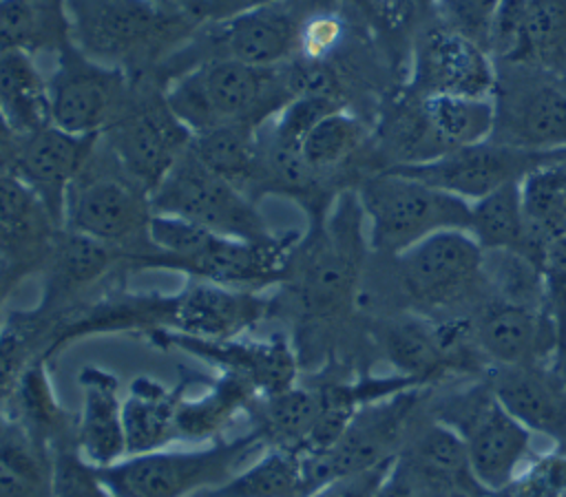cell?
<instances>
[{
	"label": "cell",
	"mask_w": 566,
	"mask_h": 497,
	"mask_svg": "<svg viewBox=\"0 0 566 497\" xmlns=\"http://www.w3.org/2000/svg\"><path fill=\"white\" fill-rule=\"evenodd\" d=\"M557 77H559V82H562V86H564V88H566V68H564V71H562V73H559V75H557Z\"/></svg>",
	"instance_id": "cell-55"
},
{
	"label": "cell",
	"mask_w": 566,
	"mask_h": 497,
	"mask_svg": "<svg viewBox=\"0 0 566 497\" xmlns=\"http://www.w3.org/2000/svg\"><path fill=\"white\" fill-rule=\"evenodd\" d=\"M520 190L526 214V243L520 254L542 265L548 245L566 234V150L531 170Z\"/></svg>",
	"instance_id": "cell-28"
},
{
	"label": "cell",
	"mask_w": 566,
	"mask_h": 497,
	"mask_svg": "<svg viewBox=\"0 0 566 497\" xmlns=\"http://www.w3.org/2000/svg\"><path fill=\"white\" fill-rule=\"evenodd\" d=\"M559 152L564 150L533 152L486 139L482 144L455 148L424 163L394 166L391 170L409 175L473 203L506 183L522 181L531 170L557 157Z\"/></svg>",
	"instance_id": "cell-18"
},
{
	"label": "cell",
	"mask_w": 566,
	"mask_h": 497,
	"mask_svg": "<svg viewBox=\"0 0 566 497\" xmlns=\"http://www.w3.org/2000/svg\"><path fill=\"white\" fill-rule=\"evenodd\" d=\"M303 11L310 15V13H329V11H338V4L340 0H296Z\"/></svg>",
	"instance_id": "cell-51"
},
{
	"label": "cell",
	"mask_w": 566,
	"mask_h": 497,
	"mask_svg": "<svg viewBox=\"0 0 566 497\" xmlns=\"http://www.w3.org/2000/svg\"><path fill=\"white\" fill-rule=\"evenodd\" d=\"M551 367L559 373V378L566 382V347H559L551 360Z\"/></svg>",
	"instance_id": "cell-52"
},
{
	"label": "cell",
	"mask_w": 566,
	"mask_h": 497,
	"mask_svg": "<svg viewBox=\"0 0 566 497\" xmlns=\"http://www.w3.org/2000/svg\"><path fill=\"white\" fill-rule=\"evenodd\" d=\"M263 128V126H261ZM254 126H226L192 135L190 150L210 170L228 179L252 201L263 168V133ZM259 203V201H256Z\"/></svg>",
	"instance_id": "cell-30"
},
{
	"label": "cell",
	"mask_w": 566,
	"mask_h": 497,
	"mask_svg": "<svg viewBox=\"0 0 566 497\" xmlns=\"http://www.w3.org/2000/svg\"><path fill=\"white\" fill-rule=\"evenodd\" d=\"M4 411L49 453L75 444V417L57 400L46 360H33L22 371Z\"/></svg>",
	"instance_id": "cell-27"
},
{
	"label": "cell",
	"mask_w": 566,
	"mask_h": 497,
	"mask_svg": "<svg viewBox=\"0 0 566 497\" xmlns=\"http://www.w3.org/2000/svg\"><path fill=\"white\" fill-rule=\"evenodd\" d=\"M298 236L301 232L287 230L263 241H243L179 216L153 212L148 223L153 247L133 258V269H170L232 289L263 292L281 285Z\"/></svg>",
	"instance_id": "cell-3"
},
{
	"label": "cell",
	"mask_w": 566,
	"mask_h": 497,
	"mask_svg": "<svg viewBox=\"0 0 566 497\" xmlns=\"http://www.w3.org/2000/svg\"><path fill=\"white\" fill-rule=\"evenodd\" d=\"M427 409L462 440L475 479L491 495L533 457L531 431L502 406L484 376L429 389Z\"/></svg>",
	"instance_id": "cell-6"
},
{
	"label": "cell",
	"mask_w": 566,
	"mask_h": 497,
	"mask_svg": "<svg viewBox=\"0 0 566 497\" xmlns=\"http://www.w3.org/2000/svg\"><path fill=\"white\" fill-rule=\"evenodd\" d=\"M272 314L274 296L188 278L184 289L172 294L170 327L166 331L223 340L243 336Z\"/></svg>",
	"instance_id": "cell-20"
},
{
	"label": "cell",
	"mask_w": 566,
	"mask_h": 497,
	"mask_svg": "<svg viewBox=\"0 0 566 497\" xmlns=\"http://www.w3.org/2000/svg\"><path fill=\"white\" fill-rule=\"evenodd\" d=\"M305 11L296 0H281L219 22H203L148 77L161 88L186 71L214 60L250 66H283L298 53Z\"/></svg>",
	"instance_id": "cell-8"
},
{
	"label": "cell",
	"mask_w": 566,
	"mask_h": 497,
	"mask_svg": "<svg viewBox=\"0 0 566 497\" xmlns=\"http://www.w3.org/2000/svg\"><path fill=\"white\" fill-rule=\"evenodd\" d=\"M515 62L559 75L566 68V0H531Z\"/></svg>",
	"instance_id": "cell-38"
},
{
	"label": "cell",
	"mask_w": 566,
	"mask_h": 497,
	"mask_svg": "<svg viewBox=\"0 0 566 497\" xmlns=\"http://www.w3.org/2000/svg\"><path fill=\"white\" fill-rule=\"evenodd\" d=\"M469 234L482 250H524L526 214L520 181L506 183L471 203Z\"/></svg>",
	"instance_id": "cell-36"
},
{
	"label": "cell",
	"mask_w": 566,
	"mask_h": 497,
	"mask_svg": "<svg viewBox=\"0 0 566 497\" xmlns=\"http://www.w3.org/2000/svg\"><path fill=\"white\" fill-rule=\"evenodd\" d=\"M0 121L15 137L51 126L46 77L29 53H0Z\"/></svg>",
	"instance_id": "cell-31"
},
{
	"label": "cell",
	"mask_w": 566,
	"mask_h": 497,
	"mask_svg": "<svg viewBox=\"0 0 566 497\" xmlns=\"http://www.w3.org/2000/svg\"><path fill=\"white\" fill-rule=\"evenodd\" d=\"M371 256L356 190L336 197L292 247L274 294V314L292 322L301 371L371 373L378 360L360 316V287Z\"/></svg>",
	"instance_id": "cell-1"
},
{
	"label": "cell",
	"mask_w": 566,
	"mask_h": 497,
	"mask_svg": "<svg viewBox=\"0 0 566 497\" xmlns=\"http://www.w3.org/2000/svg\"><path fill=\"white\" fill-rule=\"evenodd\" d=\"M99 137L71 135L57 126L15 137L9 170H13L42 201L57 228H64L69 188L93 155Z\"/></svg>",
	"instance_id": "cell-19"
},
{
	"label": "cell",
	"mask_w": 566,
	"mask_h": 497,
	"mask_svg": "<svg viewBox=\"0 0 566 497\" xmlns=\"http://www.w3.org/2000/svg\"><path fill=\"white\" fill-rule=\"evenodd\" d=\"M363 18L382 35L394 40L411 27L418 0H352Z\"/></svg>",
	"instance_id": "cell-45"
},
{
	"label": "cell",
	"mask_w": 566,
	"mask_h": 497,
	"mask_svg": "<svg viewBox=\"0 0 566 497\" xmlns=\"http://www.w3.org/2000/svg\"><path fill=\"white\" fill-rule=\"evenodd\" d=\"M482 269L491 298L546 309V287L542 265L515 250H482Z\"/></svg>",
	"instance_id": "cell-39"
},
{
	"label": "cell",
	"mask_w": 566,
	"mask_h": 497,
	"mask_svg": "<svg viewBox=\"0 0 566 497\" xmlns=\"http://www.w3.org/2000/svg\"><path fill=\"white\" fill-rule=\"evenodd\" d=\"M354 190L374 254L396 256L444 230L469 232V201L398 170L369 172Z\"/></svg>",
	"instance_id": "cell-7"
},
{
	"label": "cell",
	"mask_w": 566,
	"mask_h": 497,
	"mask_svg": "<svg viewBox=\"0 0 566 497\" xmlns=\"http://www.w3.org/2000/svg\"><path fill=\"white\" fill-rule=\"evenodd\" d=\"M199 376L184 371L175 387H166L155 378L139 376L124 395V435L126 455H139L166 448L177 437V409L190 384Z\"/></svg>",
	"instance_id": "cell-26"
},
{
	"label": "cell",
	"mask_w": 566,
	"mask_h": 497,
	"mask_svg": "<svg viewBox=\"0 0 566 497\" xmlns=\"http://www.w3.org/2000/svg\"><path fill=\"white\" fill-rule=\"evenodd\" d=\"M405 86L420 97H489L495 86V60L480 44L431 18L411 35Z\"/></svg>",
	"instance_id": "cell-16"
},
{
	"label": "cell",
	"mask_w": 566,
	"mask_h": 497,
	"mask_svg": "<svg viewBox=\"0 0 566 497\" xmlns=\"http://www.w3.org/2000/svg\"><path fill=\"white\" fill-rule=\"evenodd\" d=\"M13 144H15V135L0 121V168H9Z\"/></svg>",
	"instance_id": "cell-50"
},
{
	"label": "cell",
	"mask_w": 566,
	"mask_h": 497,
	"mask_svg": "<svg viewBox=\"0 0 566 497\" xmlns=\"http://www.w3.org/2000/svg\"><path fill=\"white\" fill-rule=\"evenodd\" d=\"M199 497H310L305 457L292 448H263L248 466Z\"/></svg>",
	"instance_id": "cell-33"
},
{
	"label": "cell",
	"mask_w": 566,
	"mask_h": 497,
	"mask_svg": "<svg viewBox=\"0 0 566 497\" xmlns=\"http://www.w3.org/2000/svg\"><path fill=\"white\" fill-rule=\"evenodd\" d=\"M150 345L161 349H177L203 360L219 373H230L248 382L259 395L281 393L298 384L301 362L292 338L274 334L263 340H248L241 336L223 340H203L177 331H153L146 336Z\"/></svg>",
	"instance_id": "cell-17"
},
{
	"label": "cell",
	"mask_w": 566,
	"mask_h": 497,
	"mask_svg": "<svg viewBox=\"0 0 566 497\" xmlns=\"http://www.w3.org/2000/svg\"><path fill=\"white\" fill-rule=\"evenodd\" d=\"M484 378L526 431L548 437L553 451L566 453V382L551 362L493 364Z\"/></svg>",
	"instance_id": "cell-21"
},
{
	"label": "cell",
	"mask_w": 566,
	"mask_h": 497,
	"mask_svg": "<svg viewBox=\"0 0 566 497\" xmlns=\"http://www.w3.org/2000/svg\"><path fill=\"white\" fill-rule=\"evenodd\" d=\"M542 272L546 287V311L557 327L559 347H566V234L557 236L548 245Z\"/></svg>",
	"instance_id": "cell-43"
},
{
	"label": "cell",
	"mask_w": 566,
	"mask_h": 497,
	"mask_svg": "<svg viewBox=\"0 0 566 497\" xmlns=\"http://www.w3.org/2000/svg\"><path fill=\"white\" fill-rule=\"evenodd\" d=\"M259 393L230 373H219L206 393H184L177 409V437L186 442H214L237 415H245Z\"/></svg>",
	"instance_id": "cell-32"
},
{
	"label": "cell",
	"mask_w": 566,
	"mask_h": 497,
	"mask_svg": "<svg viewBox=\"0 0 566 497\" xmlns=\"http://www.w3.org/2000/svg\"><path fill=\"white\" fill-rule=\"evenodd\" d=\"M420 99L431 130L444 152L491 139L495 126V106L491 95H433Z\"/></svg>",
	"instance_id": "cell-35"
},
{
	"label": "cell",
	"mask_w": 566,
	"mask_h": 497,
	"mask_svg": "<svg viewBox=\"0 0 566 497\" xmlns=\"http://www.w3.org/2000/svg\"><path fill=\"white\" fill-rule=\"evenodd\" d=\"M99 137L124 172L148 194L161 186L192 141L188 126L168 106L164 88L148 75L135 77L126 108Z\"/></svg>",
	"instance_id": "cell-11"
},
{
	"label": "cell",
	"mask_w": 566,
	"mask_h": 497,
	"mask_svg": "<svg viewBox=\"0 0 566 497\" xmlns=\"http://www.w3.org/2000/svg\"><path fill=\"white\" fill-rule=\"evenodd\" d=\"M77 387L82 391V409L75 415L77 451L97 468L124 459V398L119 395L117 376L102 367L86 364L77 373Z\"/></svg>",
	"instance_id": "cell-25"
},
{
	"label": "cell",
	"mask_w": 566,
	"mask_h": 497,
	"mask_svg": "<svg viewBox=\"0 0 566 497\" xmlns=\"http://www.w3.org/2000/svg\"><path fill=\"white\" fill-rule=\"evenodd\" d=\"M491 99L493 141L533 152L566 150V88L557 75L526 62L495 60Z\"/></svg>",
	"instance_id": "cell-13"
},
{
	"label": "cell",
	"mask_w": 566,
	"mask_h": 497,
	"mask_svg": "<svg viewBox=\"0 0 566 497\" xmlns=\"http://www.w3.org/2000/svg\"><path fill=\"white\" fill-rule=\"evenodd\" d=\"M500 0H433V18L489 51L491 27Z\"/></svg>",
	"instance_id": "cell-42"
},
{
	"label": "cell",
	"mask_w": 566,
	"mask_h": 497,
	"mask_svg": "<svg viewBox=\"0 0 566 497\" xmlns=\"http://www.w3.org/2000/svg\"><path fill=\"white\" fill-rule=\"evenodd\" d=\"M396 459L438 497H486L475 479L462 440L427 413L416 422Z\"/></svg>",
	"instance_id": "cell-24"
},
{
	"label": "cell",
	"mask_w": 566,
	"mask_h": 497,
	"mask_svg": "<svg viewBox=\"0 0 566 497\" xmlns=\"http://www.w3.org/2000/svg\"><path fill=\"white\" fill-rule=\"evenodd\" d=\"M71 42L64 0H0V53H57Z\"/></svg>",
	"instance_id": "cell-29"
},
{
	"label": "cell",
	"mask_w": 566,
	"mask_h": 497,
	"mask_svg": "<svg viewBox=\"0 0 566 497\" xmlns=\"http://www.w3.org/2000/svg\"><path fill=\"white\" fill-rule=\"evenodd\" d=\"M0 228L42 258L55 232L62 230L38 194L9 168H0Z\"/></svg>",
	"instance_id": "cell-37"
},
{
	"label": "cell",
	"mask_w": 566,
	"mask_h": 497,
	"mask_svg": "<svg viewBox=\"0 0 566 497\" xmlns=\"http://www.w3.org/2000/svg\"><path fill=\"white\" fill-rule=\"evenodd\" d=\"M49 497H113L99 477V468L82 457L75 444H62L51 453Z\"/></svg>",
	"instance_id": "cell-40"
},
{
	"label": "cell",
	"mask_w": 566,
	"mask_h": 497,
	"mask_svg": "<svg viewBox=\"0 0 566 497\" xmlns=\"http://www.w3.org/2000/svg\"><path fill=\"white\" fill-rule=\"evenodd\" d=\"M376 497H438L422 482H418L396 457L389 466L385 482L380 484Z\"/></svg>",
	"instance_id": "cell-48"
},
{
	"label": "cell",
	"mask_w": 566,
	"mask_h": 497,
	"mask_svg": "<svg viewBox=\"0 0 566 497\" xmlns=\"http://www.w3.org/2000/svg\"><path fill=\"white\" fill-rule=\"evenodd\" d=\"M480 349L491 364H539L559 349L557 327L546 309H528L486 298L471 316Z\"/></svg>",
	"instance_id": "cell-22"
},
{
	"label": "cell",
	"mask_w": 566,
	"mask_h": 497,
	"mask_svg": "<svg viewBox=\"0 0 566 497\" xmlns=\"http://www.w3.org/2000/svg\"><path fill=\"white\" fill-rule=\"evenodd\" d=\"M531 0H500L491 27L489 53L493 60H509L520 42Z\"/></svg>",
	"instance_id": "cell-44"
},
{
	"label": "cell",
	"mask_w": 566,
	"mask_h": 497,
	"mask_svg": "<svg viewBox=\"0 0 566 497\" xmlns=\"http://www.w3.org/2000/svg\"><path fill=\"white\" fill-rule=\"evenodd\" d=\"M274 2H281V0H195L190 11L203 24V22L228 20L239 13H248Z\"/></svg>",
	"instance_id": "cell-47"
},
{
	"label": "cell",
	"mask_w": 566,
	"mask_h": 497,
	"mask_svg": "<svg viewBox=\"0 0 566 497\" xmlns=\"http://www.w3.org/2000/svg\"><path fill=\"white\" fill-rule=\"evenodd\" d=\"M150 205L157 214L179 216L232 239L263 241L276 234L259 203L201 163L190 148L150 194Z\"/></svg>",
	"instance_id": "cell-14"
},
{
	"label": "cell",
	"mask_w": 566,
	"mask_h": 497,
	"mask_svg": "<svg viewBox=\"0 0 566 497\" xmlns=\"http://www.w3.org/2000/svg\"><path fill=\"white\" fill-rule=\"evenodd\" d=\"M433 4V0H418V7H424V9H429Z\"/></svg>",
	"instance_id": "cell-54"
},
{
	"label": "cell",
	"mask_w": 566,
	"mask_h": 497,
	"mask_svg": "<svg viewBox=\"0 0 566 497\" xmlns=\"http://www.w3.org/2000/svg\"><path fill=\"white\" fill-rule=\"evenodd\" d=\"M150 194L117 163L102 137L69 188L64 228L117 247L126 261L150 247Z\"/></svg>",
	"instance_id": "cell-10"
},
{
	"label": "cell",
	"mask_w": 566,
	"mask_h": 497,
	"mask_svg": "<svg viewBox=\"0 0 566 497\" xmlns=\"http://www.w3.org/2000/svg\"><path fill=\"white\" fill-rule=\"evenodd\" d=\"M391 462L394 459L371 466L367 470H358V473L332 479L329 484H325L310 497H376L380 484L385 482V477L389 473Z\"/></svg>",
	"instance_id": "cell-46"
},
{
	"label": "cell",
	"mask_w": 566,
	"mask_h": 497,
	"mask_svg": "<svg viewBox=\"0 0 566 497\" xmlns=\"http://www.w3.org/2000/svg\"><path fill=\"white\" fill-rule=\"evenodd\" d=\"M51 124L71 135H104L126 108L135 77L66 42L46 77Z\"/></svg>",
	"instance_id": "cell-15"
},
{
	"label": "cell",
	"mask_w": 566,
	"mask_h": 497,
	"mask_svg": "<svg viewBox=\"0 0 566 497\" xmlns=\"http://www.w3.org/2000/svg\"><path fill=\"white\" fill-rule=\"evenodd\" d=\"M429 389L413 387L358 409L325 453L305 457L307 493L314 495L332 479L394 459L427 413Z\"/></svg>",
	"instance_id": "cell-12"
},
{
	"label": "cell",
	"mask_w": 566,
	"mask_h": 497,
	"mask_svg": "<svg viewBox=\"0 0 566 497\" xmlns=\"http://www.w3.org/2000/svg\"><path fill=\"white\" fill-rule=\"evenodd\" d=\"M261 437L248 429L195 448H159L99 468L113 497H199L223 484L263 451Z\"/></svg>",
	"instance_id": "cell-9"
},
{
	"label": "cell",
	"mask_w": 566,
	"mask_h": 497,
	"mask_svg": "<svg viewBox=\"0 0 566 497\" xmlns=\"http://www.w3.org/2000/svg\"><path fill=\"white\" fill-rule=\"evenodd\" d=\"M153 2H161V4H175V7H186V9H190L195 0H153Z\"/></svg>",
	"instance_id": "cell-53"
},
{
	"label": "cell",
	"mask_w": 566,
	"mask_h": 497,
	"mask_svg": "<svg viewBox=\"0 0 566 497\" xmlns=\"http://www.w3.org/2000/svg\"><path fill=\"white\" fill-rule=\"evenodd\" d=\"M489 296L482 247L467 230H444L396 256L371 252L358 307L360 316L471 318Z\"/></svg>",
	"instance_id": "cell-2"
},
{
	"label": "cell",
	"mask_w": 566,
	"mask_h": 497,
	"mask_svg": "<svg viewBox=\"0 0 566 497\" xmlns=\"http://www.w3.org/2000/svg\"><path fill=\"white\" fill-rule=\"evenodd\" d=\"M495 497H566V453L533 455Z\"/></svg>",
	"instance_id": "cell-41"
},
{
	"label": "cell",
	"mask_w": 566,
	"mask_h": 497,
	"mask_svg": "<svg viewBox=\"0 0 566 497\" xmlns=\"http://www.w3.org/2000/svg\"><path fill=\"white\" fill-rule=\"evenodd\" d=\"M27 274H31L27 267H22L13 258L0 254V309H2V303L7 300V296L11 294V289L15 287V283Z\"/></svg>",
	"instance_id": "cell-49"
},
{
	"label": "cell",
	"mask_w": 566,
	"mask_h": 497,
	"mask_svg": "<svg viewBox=\"0 0 566 497\" xmlns=\"http://www.w3.org/2000/svg\"><path fill=\"white\" fill-rule=\"evenodd\" d=\"M363 325L376 358L389 362L398 376L431 389L453 382L433 320L396 311L363 316Z\"/></svg>",
	"instance_id": "cell-23"
},
{
	"label": "cell",
	"mask_w": 566,
	"mask_h": 497,
	"mask_svg": "<svg viewBox=\"0 0 566 497\" xmlns=\"http://www.w3.org/2000/svg\"><path fill=\"white\" fill-rule=\"evenodd\" d=\"M307 66L298 57L283 66H250L230 60L203 62L164 93L172 113L192 135L226 126H265L305 91Z\"/></svg>",
	"instance_id": "cell-4"
},
{
	"label": "cell",
	"mask_w": 566,
	"mask_h": 497,
	"mask_svg": "<svg viewBox=\"0 0 566 497\" xmlns=\"http://www.w3.org/2000/svg\"><path fill=\"white\" fill-rule=\"evenodd\" d=\"M486 497H495V495H486Z\"/></svg>",
	"instance_id": "cell-57"
},
{
	"label": "cell",
	"mask_w": 566,
	"mask_h": 497,
	"mask_svg": "<svg viewBox=\"0 0 566 497\" xmlns=\"http://www.w3.org/2000/svg\"><path fill=\"white\" fill-rule=\"evenodd\" d=\"M51 453L0 409V497H49Z\"/></svg>",
	"instance_id": "cell-34"
},
{
	"label": "cell",
	"mask_w": 566,
	"mask_h": 497,
	"mask_svg": "<svg viewBox=\"0 0 566 497\" xmlns=\"http://www.w3.org/2000/svg\"><path fill=\"white\" fill-rule=\"evenodd\" d=\"M71 42L133 77L150 75L201 24L186 7L153 0H64Z\"/></svg>",
	"instance_id": "cell-5"
},
{
	"label": "cell",
	"mask_w": 566,
	"mask_h": 497,
	"mask_svg": "<svg viewBox=\"0 0 566 497\" xmlns=\"http://www.w3.org/2000/svg\"><path fill=\"white\" fill-rule=\"evenodd\" d=\"M453 497H471V495H453Z\"/></svg>",
	"instance_id": "cell-56"
}]
</instances>
